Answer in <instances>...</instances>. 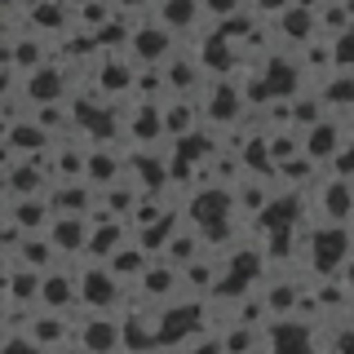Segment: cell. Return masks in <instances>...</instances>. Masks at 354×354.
<instances>
[{
	"mask_svg": "<svg viewBox=\"0 0 354 354\" xmlns=\"http://www.w3.org/2000/svg\"><path fill=\"white\" fill-rule=\"evenodd\" d=\"M84 75L106 102H124L133 93V80H138V58H133V53H102Z\"/></svg>",
	"mask_w": 354,
	"mask_h": 354,
	"instance_id": "3957f363",
	"label": "cell"
},
{
	"mask_svg": "<svg viewBox=\"0 0 354 354\" xmlns=\"http://www.w3.org/2000/svg\"><path fill=\"white\" fill-rule=\"evenodd\" d=\"M350 252H354L350 221H315V226H306V261H310V270H315L319 279L337 274Z\"/></svg>",
	"mask_w": 354,
	"mask_h": 354,
	"instance_id": "6da1fadb",
	"label": "cell"
},
{
	"mask_svg": "<svg viewBox=\"0 0 354 354\" xmlns=\"http://www.w3.org/2000/svg\"><path fill=\"white\" fill-rule=\"evenodd\" d=\"M151 257H155V252H151V248H147L142 239H129V243H124L120 252H111V257H106V266L115 270V279H124V283L133 288V283L142 279V270L151 266Z\"/></svg>",
	"mask_w": 354,
	"mask_h": 354,
	"instance_id": "2e32d148",
	"label": "cell"
},
{
	"mask_svg": "<svg viewBox=\"0 0 354 354\" xmlns=\"http://www.w3.org/2000/svg\"><path fill=\"white\" fill-rule=\"evenodd\" d=\"M301 138H306V155H315L319 164H328L332 155L350 142V133H346V120H341L337 111H328V115L319 120V124H310Z\"/></svg>",
	"mask_w": 354,
	"mask_h": 354,
	"instance_id": "ba28073f",
	"label": "cell"
},
{
	"mask_svg": "<svg viewBox=\"0 0 354 354\" xmlns=\"http://www.w3.org/2000/svg\"><path fill=\"white\" fill-rule=\"evenodd\" d=\"M151 14L164 22V27H173L177 36H191V31L204 22V0H155Z\"/></svg>",
	"mask_w": 354,
	"mask_h": 354,
	"instance_id": "5bb4252c",
	"label": "cell"
},
{
	"mask_svg": "<svg viewBox=\"0 0 354 354\" xmlns=\"http://www.w3.org/2000/svg\"><path fill=\"white\" fill-rule=\"evenodd\" d=\"M182 217L191 221V226H217V221H226V217H239L235 213V186H226V182H204V186H195L191 195L182 199Z\"/></svg>",
	"mask_w": 354,
	"mask_h": 354,
	"instance_id": "7a4b0ae2",
	"label": "cell"
},
{
	"mask_svg": "<svg viewBox=\"0 0 354 354\" xmlns=\"http://www.w3.org/2000/svg\"><path fill=\"white\" fill-rule=\"evenodd\" d=\"M138 288L147 292V301L164 306V301H173V297H182V292H186V274H182V266L169 261V257H151V266L142 270Z\"/></svg>",
	"mask_w": 354,
	"mask_h": 354,
	"instance_id": "52a82bcc",
	"label": "cell"
},
{
	"mask_svg": "<svg viewBox=\"0 0 354 354\" xmlns=\"http://www.w3.org/2000/svg\"><path fill=\"white\" fill-rule=\"evenodd\" d=\"M53 147V133L40 124L36 115H22L14 120V124H5V151H14V155H40V151H49Z\"/></svg>",
	"mask_w": 354,
	"mask_h": 354,
	"instance_id": "8fae6325",
	"label": "cell"
},
{
	"mask_svg": "<svg viewBox=\"0 0 354 354\" xmlns=\"http://www.w3.org/2000/svg\"><path fill=\"white\" fill-rule=\"evenodd\" d=\"M274 31H279V44H283V49H301L310 36H319V9L288 5L283 14L274 18Z\"/></svg>",
	"mask_w": 354,
	"mask_h": 354,
	"instance_id": "30bf717a",
	"label": "cell"
},
{
	"mask_svg": "<svg viewBox=\"0 0 354 354\" xmlns=\"http://www.w3.org/2000/svg\"><path fill=\"white\" fill-rule=\"evenodd\" d=\"M204 252H208V243H204V230L186 221V226H177V230H173L169 248H164L160 257H169V261H177V266H191L195 257H204Z\"/></svg>",
	"mask_w": 354,
	"mask_h": 354,
	"instance_id": "e0dca14e",
	"label": "cell"
},
{
	"mask_svg": "<svg viewBox=\"0 0 354 354\" xmlns=\"http://www.w3.org/2000/svg\"><path fill=\"white\" fill-rule=\"evenodd\" d=\"M332 44H337V66H354V27L332 36Z\"/></svg>",
	"mask_w": 354,
	"mask_h": 354,
	"instance_id": "44dd1931",
	"label": "cell"
},
{
	"mask_svg": "<svg viewBox=\"0 0 354 354\" xmlns=\"http://www.w3.org/2000/svg\"><path fill=\"white\" fill-rule=\"evenodd\" d=\"M315 88H319V97L328 102V111L346 115V111L354 106V66H337V71H328Z\"/></svg>",
	"mask_w": 354,
	"mask_h": 354,
	"instance_id": "9a60e30c",
	"label": "cell"
},
{
	"mask_svg": "<svg viewBox=\"0 0 354 354\" xmlns=\"http://www.w3.org/2000/svg\"><path fill=\"white\" fill-rule=\"evenodd\" d=\"M164 75H169V93L173 97H199V88L208 84V71L195 53H177V58L164 62Z\"/></svg>",
	"mask_w": 354,
	"mask_h": 354,
	"instance_id": "9c48e42d",
	"label": "cell"
},
{
	"mask_svg": "<svg viewBox=\"0 0 354 354\" xmlns=\"http://www.w3.org/2000/svg\"><path fill=\"white\" fill-rule=\"evenodd\" d=\"M288 5H292V0H248V9H252V14H257L261 22H274Z\"/></svg>",
	"mask_w": 354,
	"mask_h": 354,
	"instance_id": "ffe728a7",
	"label": "cell"
},
{
	"mask_svg": "<svg viewBox=\"0 0 354 354\" xmlns=\"http://www.w3.org/2000/svg\"><path fill=\"white\" fill-rule=\"evenodd\" d=\"M341 120H346V133L354 138V106H350V111H346V115H341Z\"/></svg>",
	"mask_w": 354,
	"mask_h": 354,
	"instance_id": "7402d4cb",
	"label": "cell"
},
{
	"mask_svg": "<svg viewBox=\"0 0 354 354\" xmlns=\"http://www.w3.org/2000/svg\"><path fill=\"white\" fill-rule=\"evenodd\" d=\"M173 49H177V31L173 27H164L160 18H142L138 27H133V40H129V53L138 62H147V66H164L173 58Z\"/></svg>",
	"mask_w": 354,
	"mask_h": 354,
	"instance_id": "5b68a950",
	"label": "cell"
},
{
	"mask_svg": "<svg viewBox=\"0 0 354 354\" xmlns=\"http://www.w3.org/2000/svg\"><path fill=\"white\" fill-rule=\"evenodd\" d=\"M40 306L49 310H80V261L62 257L58 266L44 270V283H40Z\"/></svg>",
	"mask_w": 354,
	"mask_h": 354,
	"instance_id": "8992f818",
	"label": "cell"
},
{
	"mask_svg": "<svg viewBox=\"0 0 354 354\" xmlns=\"http://www.w3.org/2000/svg\"><path fill=\"white\" fill-rule=\"evenodd\" d=\"M204 124V106L199 97H164V138L182 142L186 133H195Z\"/></svg>",
	"mask_w": 354,
	"mask_h": 354,
	"instance_id": "7c38bea8",
	"label": "cell"
},
{
	"mask_svg": "<svg viewBox=\"0 0 354 354\" xmlns=\"http://www.w3.org/2000/svg\"><path fill=\"white\" fill-rule=\"evenodd\" d=\"M124 292L129 283L115 279V270L106 261H80V301L88 310H120Z\"/></svg>",
	"mask_w": 354,
	"mask_h": 354,
	"instance_id": "277c9868",
	"label": "cell"
},
{
	"mask_svg": "<svg viewBox=\"0 0 354 354\" xmlns=\"http://www.w3.org/2000/svg\"><path fill=\"white\" fill-rule=\"evenodd\" d=\"M324 169L328 164H319L315 155H292V160H283L279 169H274V177H283V186H297V191H310V186L319 182V177H324Z\"/></svg>",
	"mask_w": 354,
	"mask_h": 354,
	"instance_id": "ac0fdd59",
	"label": "cell"
},
{
	"mask_svg": "<svg viewBox=\"0 0 354 354\" xmlns=\"http://www.w3.org/2000/svg\"><path fill=\"white\" fill-rule=\"evenodd\" d=\"M328 115V102L319 97V88H301V93H292V129H310L319 124V120Z\"/></svg>",
	"mask_w": 354,
	"mask_h": 354,
	"instance_id": "d6986e66",
	"label": "cell"
},
{
	"mask_svg": "<svg viewBox=\"0 0 354 354\" xmlns=\"http://www.w3.org/2000/svg\"><path fill=\"white\" fill-rule=\"evenodd\" d=\"M279 191V186H270V177H261V173H243L239 182H235V213L243 221H257L261 217V208L270 204V195Z\"/></svg>",
	"mask_w": 354,
	"mask_h": 354,
	"instance_id": "4fadbf2b",
	"label": "cell"
}]
</instances>
